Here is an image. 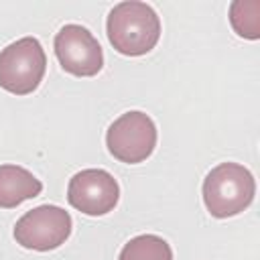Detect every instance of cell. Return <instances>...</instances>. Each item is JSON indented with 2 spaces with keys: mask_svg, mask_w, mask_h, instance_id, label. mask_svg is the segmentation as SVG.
<instances>
[{
  "mask_svg": "<svg viewBox=\"0 0 260 260\" xmlns=\"http://www.w3.org/2000/svg\"><path fill=\"white\" fill-rule=\"evenodd\" d=\"M112 47L128 57L146 55L160 37V18L146 2L128 0L116 4L106 22Z\"/></svg>",
  "mask_w": 260,
  "mask_h": 260,
  "instance_id": "6da1fadb",
  "label": "cell"
},
{
  "mask_svg": "<svg viewBox=\"0 0 260 260\" xmlns=\"http://www.w3.org/2000/svg\"><path fill=\"white\" fill-rule=\"evenodd\" d=\"M256 183L252 173L238 162H221L203 179V201L213 217L242 213L254 199Z\"/></svg>",
  "mask_w": 260,
  "mask_h": 260,
  "instance_id": "7a4b0ae2",
  "label": "cell"
},
{
  "mask_svg": "<svg viewBox=\"0 0 260 260\" xmlns=\"http://www.w3.org/2000/svg\"><path fill=\"white\" fill-rule=\"evenodd\" d=\"M47 57L35 37H22L0 51V87L14 93H32L43 81Z\"/></svg>",
  "mask_w": 260,
  "mask_h": 260,
  "instance_id": "3957f363",
  "label": "cell"
},
{
  "mask_svg": "<svg viewBox=\"0 0 260 260\" xmlns=\"http://www.w3.org/2000/svg\"><path fill=\"white\" fill-rule=\"evenodd\" d=\"M106 144L110 154L120 162H142L152 154L156 146V126L144 112H126L110 124Z\"/></svg>",
  "mask_w": 260,
  "mask_h": 260,
  "instance_id": "277c9868",
  "label": "cell"
},
{
  "mask_svg": "<svg viewBox=\"0 0 260 260\" xmlns=\"http://www.w3.org/2000/svg\"><path fill=\"white\" fill-rule=\"evenodd\" d=\"M71 234V215L57 205H39L14 225V240L26 250L49 252L65 244Z\"/></svg>",
  "mask_w": 260,
  "mask_h": 260,
  "instance_id": "5b68a950",
  "label": "cell"
},
{
  "mask_svg": "<svg viewBox=\"0 0 260 260\" xmlns=\"http://www.w3.org/2000/svg\"><path fill=\"white\" fill-rule=\"evenodd\" d=\"M55 55L61 67L77 77H91L104 67L98 39L81 24H65L55 35Z\"/></svg>",
  "mask_w": 260,
  "mask_h": 260,
  "instance_id": "8992f818",
  "label": "cell"
},
{
  "mask_svg": "<svg viewBox=\"0 0 260 260\" xmlns=\"http://www.w3.org/2000/svg\"><path fill=\"white\" fill-rule=\"evenodd\" d=\"M69 203L85 215H106L120 199L116 179L104 169H83L75 173L67 187Z\"/></svg>",
  "mask_w": 260,
  "mask_h": 260,
  "instance_id": "52a82bcc",
  "label": "cell"
},
{
  "mask_svg": "<svg viewBox=\"0 0 260 260\" xmlns=\"http://www.w3.org/2000/svg\"><path fill=\"white\" fill-rule=\"evenodd\" d=\"M43 183L18 165H0V207L12 209L26 199L41 195Z\"/></svg>",
  "mask_w": 260,
  "mask_h": 260,
  "instance_id": "ba28073f",
  "label": "cell"
},
{
  "mask_svg": "<svg viewBox=\"0 0 260 260\" xmlns=\"http://www.w3.org/2000/svg\"><path fill=\"white\" fill-rule=\"evenodd\" d=\"M118 260H173V250L160 236L142 234L122 248Z\"/></svg>",
  "mask_w": 260,
  "mask_h": 260,
  "instance_id": "9c48e42d",
  "label": "cell"
},
{
  "mask_svg": "<svg viewBox=\"0 0 260 260\" xmlns=\"http://www.w3.org/2000/svg\"><path fill=\"white\" fill-rule=\"evenodd\" d=\"M260 2L258 0H236L230 6V22L240 37H260Z\"/></svg>",
  "mask_w": 260,
  "mask_h": 260,
  "instance_id": "30bf717a",
  "label": "cell"
}]
</instances>
